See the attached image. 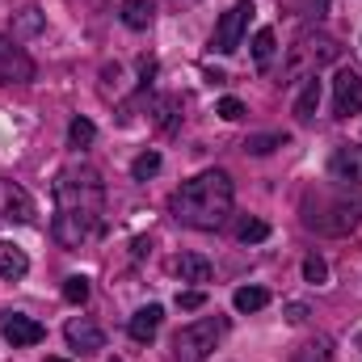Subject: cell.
I'll return each instance as SVG.
<instances>
[{
  "label": "cell",
  "mask_w": 362,
  "mask_h": 362,
  "mask_svg": "<svg viewBox=\"0 0 362 362\" xmlns=\"http://www.w3.org/2000/svg\"><path fill=\"white\" fill-rule=\"evenodd\" d=\"M55 240L64 249H81L105 232V185L89 165H68L55 177Z\"/></svg>",
  "instance_id": "1"
},
{
  "label": "cell",
  "mask_w": 362,
  "mask_h": 362,
  "mask_svg": "<svg viewBox=\"0 0 362 362\" xmlns=\"http://www.w3.org/2000/svg\"><path fill=\"white\" fill-rule=\"evenodd\" d=\"M232 198H236L232 177L219 173V169H211V173H198V177L181 181V189L173 194L169 211H173V219L185 223V228L215 232V228L228 223V215H232Z\"/></svg>",
  "instance_id": "2"
},
{
  "label": "cell",
  "mask_w": 362,
  "mask_h": 362,
  "mask_svg": "<svg viewBox=\"0 0 362 362\" xmlns=\"http://www.w3.org/2000/svg\"><path fill=\"white\" fill-rule=\"evenodd\" d=\"M303 228L312 232H325V236H346L354 232L362 219V198H350V194H333V189H308L303 194Z\"/></svg>",
  "instance_id": "3"
},
{
  "label": "cell",
  "mask_w": 362,
  "mask_h": 362,
  "mask_svg": "<svg viewBox=\"0 0 362 362\" xmlns=\"http://www.w3.org/2000/svg\"><path fill=\"white\" fill-rule=\"evenodd\" d=\"M341 55V42L337 38H329V34H312V30H303L299 34V42L291 47V81H312L325 64H333Z\"/></svg>",
  "instance_id": "4"
},
{
  "label": "cell",
  "mask_w": 362,
  "mask_h": 362,
  "mask_svg": "<svg viewBox=\"0 0 362 362\" xmlns=\"http://www.w3.org/2000/svg\"><path fill=\"white\" fill-rule=\"evenodd\" d=\"M219 337H223V320L219 316L194 320V325H185L177 337H173V358L177 362H206Z\"/></svg>",
  "instance_id": "5"
},
{
  "label": "cell",
  "mask_w": 362,
  "mask_h": 362,
  "mask_svg": "<svg viewBox=\"0 0 362 362\" xmlns=\"http://www.w3.org/2000/svg\"><path fill=\"white\" fill-rule=\"evenodd\" d=\"M253 0H236L223 17H219V25H215V38H211V47L219 51V55H232L236 47H240V38H245V30H249V21H253Z\"/></svg>",
  "instance_id": "6"
},
{
  "label": "cell",
  "mask_w": 362,
  "mask_h": 362,
  "mask_svg": "<svg viewBox=\"0 0 362 362\" xmlns=\"http://www.w3.org/2000/svg\"><path fill=\"white\" fill-rule=\"evenodd\" d=\"M34 81V59L17 47V38L0 34V85H30Z\"/></svg>",
  "instance_id": "7"
},
{
  "label": "cell",
  "mask_w": 362,
  "mask_h": 362,
  "mask_svg": "<svg viewBox=\"0 0 362 362\" xmlns=\"http://www.w3.org/2000/svg\"><path fill=\"white\" fill-rule=\"evenodd\" d=\"M38 206L30 198V189H21L17 181L0 177V219H13V223H34Z\"/></svg>",
  "instance_id": "8"
},
{
  "label": "cell",
  "mask_w": 362,
  "mask_h": 362,
  "mask_svg": "<svg viewBox=\"0 0 362 362\" xmlns=\"http://www.w3.org/2000/svg\"><path fill=\"white\" fill-rule=\"evenodd\" d=\"M0 333L13 350H25V346H38L47 337V329L34 320V316H21V312H4L0 316Z\"/></svg>",
  "instance_id": "9"
},
{
  "label": "cell",
  "mask_w": 362,
  "mask_h": 362,
  "mask_svg": "<svg viewBox=\"0 0 362 362\" xmlns=\"http://www.w3.org/2000/svg\"><path fill=\"white\" fill-rule=\"evenodd\" d=\"M333 110H337V118H350V114L362 110V76L354 68L337 72V81H333Z\"/></svg>",
  "instance_id": "10"
},
{
  "label": "cell",
  "mask_w": 362,
  "mask_h": 362,
  "mask_svg": "<svg viewBox=\"0 0 362 362\" xmlns=\"http://www.w3.org/2000/svg\"><path fill=\"white\" fill-rule=\"evenodd\" d=\"M329 173L337 181H346V185H362V148L358 144H341V148H333V156H329Z\"/></svg>",
  "instance_id": "11"
},
{
  "label": "cell",
  "mask_w": 362,
  "mask_h": 362,
  "mask_svg": "<svg viewBox=\"0 0 362 362\" xmlns=\"http://www.w3.org/2000/svg\"><path fill=\"white\" fill-rule=\"evenodd\" d=\"M64 337H68V346H72V350H81V354H97V350L105 346V333L93 325L89 316H72V320H68V329H64Z\"/></svg>",
  "instance_id": "12"
},
{
  "label": "cell",
  "mask_w": 362,
  "mask_h": 362,
  "mask_svg": "<svg viewBox=\"0 0 362 362\" xmlns=\"http://www.w3.org/2000/svg\"><path fill=\"white\" fill-rule=\"evenodd\" d=\"M160 320H165V308H160V303H148V308H139V312L131 316L127 333H131L135 341H152V337L160 333Z\"/></svg>",
  "instance_id": "13"
},
{
  "label": "cell",
  "mask_w": 362,
  "mask_h": 362,
  "mask_svg": "<svg viewBox=\"0 0 362 362\" xmlns=\"http://www.w3.org/2000/svg\"><path fill=\"white\" fill-rule=\"evenodd\" d=\"M118 17H122L127 30H148L156 21V4L152 0H122L118 4Z\"/></svg>",
  "instance_id": "14"
},
{
  "label": "cell",
  "mask_w": 362,
  "mask_h": 362,
  "mask_svg": "<svg viewBox=\"0 0 362 362\" xmlns=\"http://www.w3.org/2000/svg\"><path fill=\"white\" fill-rule=\"evenodd\" d=\"M30 274V257L17 249V245H8V240H0V278H8V282H17V278H25Z\"/></svg>",
  "instance_id": "15"
},
{
  "label": "cell",
  "mask_w": 362,
  "mask_h": 362,
  "mask_svg": "<svg viewBox=\"0 0 362 362\" xmlns=\"http://www.w3.org/2000/svg\"><path fill=\"white\" fill-rule=\"evenodd\" d=\"M173 270H177L181 282H211V262L206 257H198V253H181L177 262H173Z\"/></svg>",
  "instance_id": "16"
},
{
  "label": "cell",
  "mask_w": 362,
  "mask_h": 362,
  "mask_svg": "<svg viewBox=\"0 0 362 362\" xmlns=\"http://www.w3.org/2000/svg\"><path fill=\"white\" fill-rule=\"evenodd\" d=\"M316 110H320V81L312 76V81H303V93L295 97V118L299 122H312Z\"/></svg>",
  "instance_id": "17"
},
{
  "label": "cell",
  "mask_w": 362,
  "mask_h": 362,
  "mask_svg": "<svg viewBox=\"0 0 362 362\" xmlns=\"http://www.w3.org/2000/svg\"><path fill=\"white\" fill-rule=\"evenodd\" d=\"M38 30H42V8H34V4L17 8V17H13V38H34Z\"/></svg>",
  "instance_id": "18"
},
{
  "label": "cell",
  "mask_w": 362,
  "mask_h": 362,
  "mask_svg": "<svg viewBox=\"0 0 362 362\" xmlns=\"http://www.w3.org/2000/svg\"><path fill=\"white\" fill-rule=\"evenodd\" d=\"M232 303H236V312H262V308L270 303V291H266V286H240V291L232 295Z\"/></svg>",
  "instance_id": "19"
},
{
  "label": "cell",
  "mask_w": 362,
  "mask_h": 362,
  "mask_svg": "<svg viewBox=\"0 0 362 362\" xmlns=\"http://www.w3.org/2000/svg\"><path fill=\"white\" fill-rule=\"evenodd\" d=\"M274 51H278L274 30H257V38H253V59H257V68H270V64H274Z\"/></svg>",
  "instance_id": "20"
},
{
  "label": "cell",
  "mask_w": 362,
  "mask_h": 362,
  "mask_svg": "<svg viewBox=\"0 0 362 362\" xmlns=\"http://www.w3.org/2000/svg\"><path fill=\"white\" fill-rule=\"evenodd\" d=\"M274 148H286V135H249L245 139V152H253V156H266Z\"/></svg>",
  "instance_id": "21"
},
{
  "label": "cell",
  "mask_w": 362,
  "mask_h": 362,
  "mask_svg": "<svg viewBox=\"0 0 362 362\" xmlns=\"http://www.w3.org/2000/svg\"><path fill=\"white\" fill-rule=\"evenodd\" d=\"M93 135H97V127H93L89 118H72V127H68V144L72 148H89Z\"/></svg>",
  "instance_id": "22"
},
{
  "label": "cell",
  "mask_w": 362,
  "mask_h": 362,
  "mask_svg": "<svg viewBox=\"0 0 362 362\" xmlns=\"http://www.w3.org/2000/svg\"><path fill=\"white\" fill-rule=\"evenodd\" d=\"M236 236H240L245 245H257V240H266V236H270V223H262V219H240Z\"/></svg>",
  "instance_id": "23"
},
{
  "label": "cell",
  "mask_w": 362,
  "mask_h": 362,
  "mask_svg": "<svg viewBox=\"0 0 362 362\" xmlns=\"http://www.w3.org/2000/svg\"><path fill=\"white\" fill-rule=\"evenodd\" d=\"M131 173H135V181H148L152 173H160V152H144V156H135Z\"/></svg>",
  "instance_id": "24"
},
{
  "label": "cell",
  "mask_w": 362,
  "mask_h": 362,
  "mask_svg": "<svg viewBox=\"0 0 362 362\" xmlns=\"http://www.w3.org/2000/svg\"><path fill=\"white\" fill-rule=\"evenodd\" d=\"M64 299H68V303H85V299H89V278H85V274L68 278V282H64Z\"/></svg>",
  "instance_id": "25"
},
{
  "label": "cell",
  "mask_w": 362,
  "mask_h": 362,
  "mask_svg": "<svg viewBox=\"0 0 362 362\" xmlns=\"http://www.w3.org/2000/svg\"><path fill=\"white\" fill-rule=\"evenodd\" d=\"M303 278L320 286V282L329 278V266H325V257H308V262H303Z\"/></svg>",
  "instance_id": "26"
},
{
  "label": "cell",
  "mask_w": 362,
  "mask_h": 362,
  "mask_svg": "<svg viewBox=\"0 0 362 362\" xmlns=\"http://www.w3.org/2000/svg\"><path fill=\"white\" fill-rule=\"evenodd\" d=\"M202 303H206V291H202V286H194V291H181V295H177V308H185V312H198Z\"/></svg>",
  "instance_id": "27"
},
{
  "label": "cell",
  "mask_w": 362,
  "mask_h": 362,
  "mask_svg": "<svg viewBox=\"0 0 362 362\" xmlns=\"http://www.w3.org/2000/svg\"><path fill=\"white\" fill-rule=\"evenodd\" d=\"M219 118H228V122L245 118V101H240V97H223V101H219Z\"/></svg>",
  "instance_id": "28"
},
{
  "label": "cell",
  "mask_w": 362,
  "mask_h": 362,
  "mask_svg": "<svg viewBox=\"0 0 362 362\" xmlns=\"http://www.w3.org/2000/svg\"><path fill=\"white\" fill-rule=\"evenodd\" d=\"M299 362H329V341H312V346H303Z\"/></svg>",
  "instance_id": "29"
},
{
  "label": "cell",
  "mask_w": 362,
  "mask_h": 362,
  "mask_svg": "<svg viewBox=\"0 0 362 362\" xmlns=\"http://www.w3.org/2000/svg\"><path fill=\"white\" fill-rule=\"evenodd\" d=\"M286 320H291V325H303V320H308V308H303V303H291V308H286Z\"/></svg>",
  "instance_id": "30"
},
{
  "label": "cell",
  "mask_w": 362,
  "mask_h": 362,
  "mask_svg": "<svg viewBox=\"0 0 362 362\" xmlns=\"http://www.w3.org/2000/svg\"><path fill=\"white\" fill-rule=\"evenodd\" d=\"M47 362H68V358H47Z\"/></svg>",
  "instance_id": "31"
}]
</instances>
